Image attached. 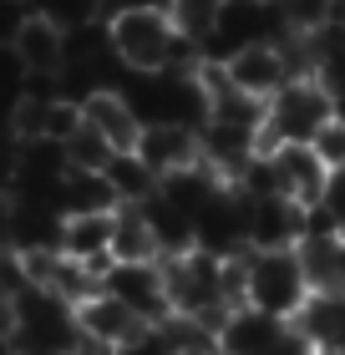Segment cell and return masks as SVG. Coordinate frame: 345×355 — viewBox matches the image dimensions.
<instances>
[{
  "instance_id": "1",
  "label": "cell",
  "mask_w": 345,
  "mask_h": 355,
  "mask_svg": "<svg viewBox=\"0 0 345 355\" xmlns=\"http://www.w3.org/2000/svg\"><path fill=\"white\" fill-rule=\"evenodd\" d=\"M107 41L117 67L133 76H162V71H199L203 51L173 26L168 10H117L107 15Z\"/></svg>"
},
{
  "instance_id": "2",
  "label": "cell",
  "mask_w": 345,
  "mask_h": 355,
  "mask_svg": "<svg viewBox=\"0 0 345 355\" xmlns=\"http://www.w3.org/2000/svg\"><path fill=\"white\" fill-rule=\"evenodd\" d=\"M335 122V96L315 76H294V82L264 102V127H259V153L279 148H310L325 127Z\"/></svg>"
},
{
  "instance_id": "3",
  "label": "cell",
  "mask_w": 345,
  "mask_h": 355,
  "mask_svg": "<svg viewBox=\"0 0 345 355\" xmlns=\"http://www.w3.org/2000/svg\"><path fill=\"white\" fill-rule=\"evenodd\" d=\"M162 284H168V310L183 320H199L219 335L228 320V300H224V254L208 249H188L162 259Z\"/></svg>"
},
{
  "instance_id": "4",
  "label": "cell",
  "mask_w": 345,
  "mask_h": 355,
  "mask_svg": "<svg viewBox=\"0 0 345 355\" xmlns=\"http://www.w3.org/2000/svg\"><path fill=\"white\" fill-rule=\"evenodd\" d=\"M315 284L305 274L300 249H249V284H244V304L269 320L294 325L300 310L310 304Z\"/></svg>"
},
{
  "instance_id": "5",
  "label": "cell",
  "mask_w": 345,
  "mask_h": 355,
  "mask_svg": "<svg viewBox=\"0 0 345 355\" xmlns=\"http://www.w3.org/2000/svg\"><path fill=\"white\" fill-rule=\"evenodd\" d=\"M6 46L15 51V61H21V71L31 82H51V76H61L67 61H71V31L61 21H51L46 10H26L21 21H15Z\"/></svg>"
},
{
  "instance_id": "6",
  "label": "cell",
  "mask_w": 345,
  "mask_h": 355,
  "mask_svg": "<svg viewBox=\"0 0 345 355\" xmlns=\"http://www.w3.org/2000/svg\"><path fill=\"white\" fill-rule=\"evenodd\" d=\"M219 67L228 76V87H239L244 96H254V102H269V96H279L294 82V67H289V56H285V46H279V41L244 46V51L224 56Z\"/></svg>"
},
{
  "instance_id": "7",
  "label": "cell",
  "mask_w": 345,
  "mask_h": 355,
  "mask_svg": "<svg viewBox=\"0 0 345 355\" xmlns=\"http://www.w3.org/2000/svg\"><path fill=\"white\" fill-rule=\"evenodd\" d=\"M300 239H305V208L294 198H285V193L244 198V244L249 249H300Z\"/></svg>"
},
{
  "instance_id": "8",
  "label": "cell",
  "mask_w": 345,
  "mask_h": 355,
  "mask_svg": "<svg viewBox=\"0 0 345 355\" xmlns=\"http://www.w3.org/2000/svg\"><path fill=\"white\" fill-rule=\"evenodd\" d=\"M76 330H81V340H92V345L127 350L142 330H153V320H142L133 304H122L117 295L96 289L92 300H81V304H76Z\"/></svg>"
},
{
  "instance_id": "9",
  "label": "cell",
  "mask_w": 345,
  "mask_h": 355,
  "mask_svg": "<svg viewBox=\"0 0 345 355\" xmlns=\"http://www.w3.org/2000/svg\"><path fill=\"white\" fill-rule=\"evenodd\" d=\"M137 157L158 178H173L193 163H203V127H188V122H147L142 137H137Z\"/></svg>"
},
{
  "instance_id": "10",
  "label": "cell",
  "mask_w": 345,
  "mask_h": 355,
  "mask_svg": "<svg viewBox=\"0 0 345 355\" xmlns=\"http://www.w3.org/2000/svg\"><path fill=\"white\" fill-rule=\"evenodd\" d=\"M102 289L117 295L122 304H133L142 320L162 325L173 310H168V284H162V264H112L102 274Z\"/></svg>"
},
{
  "instance_id": "11",
  "label": "cell",
  "mask_w": 345,
  "mask_h": 355,
  "mask_svg": "<svg viewBox=\"0 0 345 355\" xmlns=\"http://www.w3.org/2000/svg\"><path fill=\"white\" fill-rule=\"evenodd\" d=\"M269 163H274V178H279V193H285V198H294L300 208L325 203L335 173L320 163L315 148H279V153H269Z\"/></svg>"
},
{
  "instance_id": "12",
  "label": "cell",
  "mask_w": 345,
  "mask_h": 355,
  "mask_svg": "<svg viewBox=\"0 0 345 355\" xmlns=\"http://www.w3.org/2000/svg\"><path fill=\"white\" fill-rule=\"evenodd\" d=\"M81 117H87L96 132H102L117 153H137V137H142V112L133 107V96L117 92V87H102V92H92L87 102H81Z\"/></svg>"
},
{
  "instance_id": "13",
  "label": "cell",
  "mask_w": 345,
  "mask_h": 355,
  "mask_svg": "<svg viewBox=\"0 0 345 355\" xmlns=\"http://www.w3.org/2000/svg\"><path fill=\"white\" fill-rule=\"evenodd\" d=\"M56 249L76 264H92L96 274H107L112 269V214H67Z\"/></svg>"
},
{
  "instance_id": "14",
  "label": "cell",
  "mask_w": 345,
  "mask_h": 355,
  "mask_svg": "<svg viewBox=\"0 0 345 355\" xmlns=\"http://www.w3.org/2000/svg\"><path fill=\"white\" fill-rule=\"evenodd\" d=\"M294 330L310 350H345V289H315Z\"/></svg>"
},
{
  "instance_id": "15",
  "label": "cell",
  "mask_w": 345,
  "mask_h": 355,
  "mask_svg": "<svg viewBox=\"0 0 345 355\" xmlns=\"http://www.w3.org/2000/svg\"><path fill=\"white\" fill-rule=\"evenodd\" d=\"M285 320H269L259 310H228V320L219 325V350L224 355H269L279 340H285Z\"/></svg>"
},
{
  "instance_id": "16",
  "label": "cell",
  "mask_w": 345,
  "mask_h": 355,
  "mask_svg": "<svg viewBox=\"0 0 345 355\" xmlns=\"http://www.w3.org/2000/svg\"><path fill=\"white\" fill-rule=\"evenodd\" d=\"M112 264H162L147 208H117L112 214Z\"/></svg>"
},
{
  "instance_id": "17",
  "label": "cell",
  "mask_w": 345,
  "mask_h": 355,
  "mask_svg": "<svg viewBox=\"0 0 345 355\" xmlns=\"http://www.w3.org/2000/svg\"><path fill=\"white\" fill-rule=\"evenodd\" d=\"M107 183H112V193H117V208H142V203H153L162 193V178L147 168L137 153H117L112 157Z\"/></svg>"
},
{
  "instance_id": "18",
  "label": "cell",
  "mask_w": 345,
  "mask_h": 355,
  "mask_svg": "<svg viewBox=\"0 0 345 355\" xmlns=\"http://www.w3.org/2000/svg\"><path fill=\"white\" fill-rule=\"evenodd\" d=\"M61 153H67V173H107L112 157H117V148H112L87 117H81V127L61 142Z\"/></svg>"
},
{
  "instance_id": "19",
  "label": "cell",
  "mask_w": 345,
  "mask_h": 355,
  "mask_svg": "<svg viewBox=\"0 0 345 355\" xmlns=\"http://www.w3.org/2000/svg\"><path fill=\"white\" fill-rule=\"evenodd\" d=\"M285 36H315L325 21L345 15V0H274Z\"/></svg>"
},
{
  "instance_id": "20",
  "label": "cell",
  "mask_w": 345,
  "mask_h": 355,
  "mask_svg": "<svg viewBox=\"0 0 345 355\" xmlns=\"http://www.w3.org/2000/svg\"><path fill=\"white\" fill-rule=\"evenodd\" d=\"M219 10H224V0H173V6H168L173 26L183 31L193 46H208L213 26H219Z\"/></svg>"
},
{
  "instance_id": "21",
  "label": "cell",
  "mask_w": 345,
  "mask_h": 355,
  "mask_svg": "<svg viewBox=\"0 0 345 355\" xmlns=\"http://www.w3.org/2000/svg\"><path fill=\"white\" fill-rule=\"evenodd\" d=\"M107 15H117V10H168L173 0H102Z\"/></svg>"
},
{
  "instance_id": "22",
  "label": "cell",
  "mask_w": 345,
  "mask_h": 355,
  "mask_svg": "<svg viewBox=\"0 0 345 355\" xmlns=\"http://www.w3.org/2000/svg\"><path fill=\"white\" fill-rule=\"evenodd\" d=\"M15 320H21V304L10 295H0V335H15Z\"/></svg>"
},
{
  "instance_id": "23",
  "label": "cell",
  "mask_w": 345,
  "mask_h": 355,
  "mask_svg": "<svg viewBox=\"0 0 345 355\" xmlns=\"http://www.w3.org/2000/svg\"><path fill=\"white\" fill-rule=\"evenodd\" d=\"M67 355H117V350H107V345H92V340H81V345H71Z\"/></svg>"
},
{
  "instance_id": "24",
  "label": "cell",
  "mask_w": 345,
  "mask_h": 355,
  "mask_svg": "<svg viewBox=\"0 0 345 355\" xmlns=\"http://www.w3.org/2000/svg\"><path fill=\"white\" fill-rule=\"evenodd\" d=\"M183 355H224L219 345H193V350H183Z\"/></svg>"
},
{
  "instance_id": "25",
  "label": "cell",
  "mask_w": 345,
  "mask_h": 355,
  "mask_svg": "<svg viewBox=\"0 0 345 355\" xmlns=\"http://www.w3.org/2000/svg\"><path fill=\"white\" fill-rule=\"evenodd\" d=\"M335 122H345V96H335Z\"/></svg>"
},
{
  "instance_id": "26",
  "label": "cell",
  "mask_w": 345,
  "mask_h": 355,
  "mask_svg": "<svg viewBox=\"0 0 345 355\" xmlns=\"http://www.w3.org/2000/svg\"><path fill=\"white\" fill-rule=\"evenodd\" d=\"M315 355H345V350H315Z\"/></svg>"
},
{
  "instance_id": "27",
  "label": "cell",
  "mask_w": 345,
  "mask_h": 355,
  "mask_svg": "<svg viewBox=\"0 0 345 355\" xmlns=\"http://www.w3.org/2000/svg\"><path fill=\"white\" fill-rule=\"evenodd\" d=\"M15 355H31V350H15Z\"/></svg>"
},
{
  "instance_id": "28",
  "label": "cell",
  "mask_w": 345,
  "mask_h": 355,
  "mask_svg": "<svg viewBox=\"0 0 345 355\" xmlns=\"http://www.w3.org/2000/svg\"><path fill=\"white\" fill-rule=\"evenodd\" d=\"M259 6H269V0H259Z\"/></svg>"
}]
</instances>
